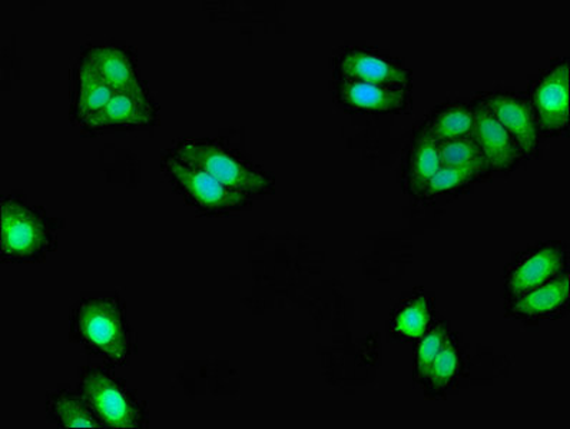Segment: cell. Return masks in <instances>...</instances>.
Wrapping results in <instances>:
<instances>
[{"mask_svg":"<svg viewBox=\"0 0 570 429\" xmlns=\"http://www.w3.org/2000/svg\"><path fill=\"white\" fill-rule=\"evenodd\" d=\"M169 153L213 174L219 182L245 197L254 198L274 192L275 181L272 173L264 171L237 148L222 139H181Z\"/></svg>","mask_w":570,"mask_h":429,"instance_id":"1","label":"cell"},{"mask_svg":"<svg viewBox=\"0 0 570 429\" xmlns=\"http://www.w3.org/2000/svg\"><path fill=\"white\" fill-rule=\"evenodd\" d=\"M72 331L85 347L109 361L122 363L129 356L131 337L124 308L118 299H82L73 311Z\"/></svg>","mask_w":570,"mask_h":429,"instance_id":"2","label":"cell"},{"mask_svg":"<svg viewBox=\"0 0 570 429\" xmlns=\"http://www.w3.org/2000/svg\"><path fill=\"white\" fill-rule=\"evenodd\" d=\"M161 168L169 183L191 207L204 213H229L243 211L253 203V198L234 191L213 174L194 164L167 153Z\"/></svg>","mask_w":570,"mask_h":429,"instance_id":"3","label":"cell"},{"mask_svg":"<svg viewBox=\"0 0 570 429\" xmlns=\"http://www.w3.org/2000/svg\"><path fill=\"white\" fill-rule=\"evenodd\" d=\"M51 227L43 213L21 199L2 201V257L13 262L37 261L52 248Z\"/></svg>","mask_w":570,"mask_h":429,"instance_id":"4","label":"cell"},{"mask_svg":"<svg viewBox=\"0 0 570 429\" xmlns=\"http://www.w3.org/2000/svg\"><path fill=\"white\" fill-rule=\"evenodd\" d=\"M530 103L537 113L540 137H562L570 123V62L559 58L530 83Z\"/></svg>","mask_w":570,"mask_h":429,"instance_id":"5","label":"cell"},{"mask_svg":"<svg viewBox=\"0 0 570 429\" xmlns=\"http://www.w3.org/2000/svg\"><path fill=\"white\" fill-rule=\"evenodd\" d=\"M79 388L85 401L104 426L117 429L144 427V409L111 373L99 368H88L82 373Z\"/></svg>","mask_w":570,"mask_h":429,"instance_id":"6","label":"cell"},{"mask_svg":"<svg viewBox=\"0 0 570 429\" xmlns=\"http://www.w3.org/2000/svg\"><path fill=\"white\" fill-rule=\"evenodd\" d=\"M482 99L517 142L522 158L537 159L542 137H540L537 113L527 94L498 91L484 93Z\"/></svg>","mask_w":570,"mask_h":429,"instance_id":"7","label":"cell"},{"mask_svg":"<svg viewBox=\"0 0 570 429\" xmlns=\"http://www.w3.org/2000/svg\"><path fill=\"white\" fill-rule=\"evenodd\" d=\"M567 269V249L557 242L542 243L529 249L508 269L504 292L508 299L518 298L552 281Z\"/></svg>","mask_w":570,"mask_h":429,"instance_id":"8","label":"cell"},{"mask_svg":"<svg viewBox=\"0 0 570 429\" xmlns=\"http://www.w3.org/2000/svg\"><path fill=\"white\" fill-rule=\"evenodd\" d=\"M337 79L344 81L383 84V87L412 88L413 72L396 59L370 51L348 48L336 62Z\"/></svg>","mask_w":570,"mask_h":429,"instance_id":"9","label":"cell"},{"mask_svg":"<svg viewBox=\"0 0 570 429\" xmlns=\"http://www.w3.org/2000/svg\"><path fill=\"white\" fill-rule=\"evenodd\" d=\"M158 112V103L142 79L135 87L115 93L107 107L95 114L83 129L98 132L112 128L151 127L157 122Z\"/></svg>","mask_w":570,"mask_h":429,"instance_id":"10","label":"cell"},{"mask_svg":"<svg viewBox=\"0 0 570 429\" xmlns=\"http://www.w3.org/2000/svg\"><path fill=\"white\" fill-rule=\"evenodd\" d=\"M336 99L350 113L402 114L413 109L412 88L383 87L337 79Z\"/></svg>","mask_w":570,"mask_h":429,"instance_id":"11","label":"cell"},{"mask_svg":"<svg viewBox=\"0 0 570 429\" xmlns=\"http://www.w3.org/2000/svg\"><path fill=\"white\" fill-rule=\"evenodd\" d=\"M79 62L91 69L115 91L132 88L142 81L138 59L131 47L118 42H92L82 48Z\"/></svg>","mask_w":570,"mask_h":429,"instance_id":"12","label":"cell"},{"mask_svg":"<svg viewBox=\"0 0 570 429\" xmlns=\"http://www.w3.org/2000/svg\"><path fill=\"white\" fill-rule=\"evenodd\" d=\"M472 104L474 122H476L474 138H476L479 147L482 148L484 157H487L489 171L497 173L512 172L523 159L517 142L513 141L507 129L490 111L482 97L478 98Z\"/></svg>","mask_w":570,"mask_h":429,"instance_id":"13","label":"cell"},{"mask_svg":"<svg viewBox=\"0 0 570 429\" xmlns=\"http://www.w3.org/2000/svg\"><path fill=\"white\" fill-rule=\"evenodd\" d=\"M442 168L440 142L422 122L410 141L403 164V188L413 198L422 199L434 174Z\"/></svg>","mask_w":570,"mask_h":429,"instance_id":"14","label":"cell"},{"mask_svg":"<svg viewBox=\"0 0 570 429\" xmlns=\"http://www.w3.org/2000/svg\"><path fill=\"white\" fill-rule=\"evenodd\" d=\"M569 272L567 269L559 277L533 291L508 299V311L510 316L522 319V321H540V319L562 317L569 307Z\"/></svg>","mask_w":570,"mask_h":429,"instance_id":"15","label":"cell"},{"mask_svg":"<svg viewBox=\"0 0 570 429\" xmlns=\"http://www.w3.org/2000/svg\"><path fill=\"white\" fill-rule=\"evenodd\" d=\"M117 93L104 79L78 61L72 71L71 118L85 127Z\"/></svg>","mask_w":570,"mask_h":429,"instance_id":"16","label":"cell"},{"mask_svg":"<svg viewBox=\"0 0 570 429\" xmlns=\"http://www.w3.org/2000/svg\"><path fill=\"white\" fill-rule=\"evenodd\" d=\"M423 123L440 143L474 137L476 131L472 103L442 104L434 109Z\"/></svg>","mask_w":570,"mask_h":429,"instance_id":"17","label":"cell"},{"mask_svg":"<svg viewBox=\"0 0 570 429\" xmlns=\"http://www.w3.org/2000/svg\"><path fill=\"white\" fill-rule=\"evenodd\" d=\"M460 368H462V356H460L459 341L456 337L449 333L446 342L430 367L422 387L430 396H443L456 383Z\"/></svg>","mask_w":570,"mask_h":429,"instance_id":"18","label":"cell"},{"mask_svg":"<svg viewBox=\"0 0 570 429\" xmlns=\"http://www.w3.org/2000/svg\"><path fill=\"white\" fill-rule=\"evenodd\" d=\"M49 413L53 421L62 428H102L104 423L98 418L83 397L72 392L61 391L55 393L48 402Z\"/></svg>","mask_w":570,"mask_h":429,"instance_id":"19","label":"cell"},{"mask_svg":"<svg viewBox=\"0 0 570 429\" xmlns=\"http://www.w3.org/2000/svg\"><path fill=\"white\" fill-rule=\"evenodd\" d=\"M432 319V308L429 299L424 296H417L399 309L394 317L393 332L399 337L419 341L428 332Z\"/></svg>","mask_w":570,"mask_h":429,"instance_id":"20","label":"cell"},{"mask_svg":"<svg viewBox=\"0 0 570 429\" xmlns=\"http://www.w3.org/2000/svg\"><path fill=\"white\" fill-rule=\"evenodd\" d=\"M488 173L489 171H484V169L480 168L442 167L440 171L434 174L432 182L429 183L422 199H434L462 192L464 189L469 188L470 184L487 177Z\"/></svg>","mask_w":570,"mask_h":429,"instance_id":"21","label":"cell"},{"mask_svg":"<svg viewBox=\"0 0 570 429\" xmlns=\"http://www.w3.org/2000/svg\"><path fill=\"white\" fill-rule=\"evenodd\" d=\"M440 157L442 167L480 168L489 171L487 157L474 137L440 143Z\"/></svg>","mask_w":570,"mask_h":429,"instance_id":"22","label":"cell"},{"mask_svg":"<svg viewBox=\"0 0 570 429\" xmlns=\"http://www.w3.org/2000/svg\"><path fill=\"white\" fill-rule=\"evenodd\" d=\"M449 336L446 322H438L436 326L430 327L428 332L419 339L416 357H414L413 377L414 381L423 386L428 372L434 359L442 351L444 342Z\"/></svg>","mask_w":570,"mask_h":429,"instance_id":"23","label":"cell"}]
</instances>
